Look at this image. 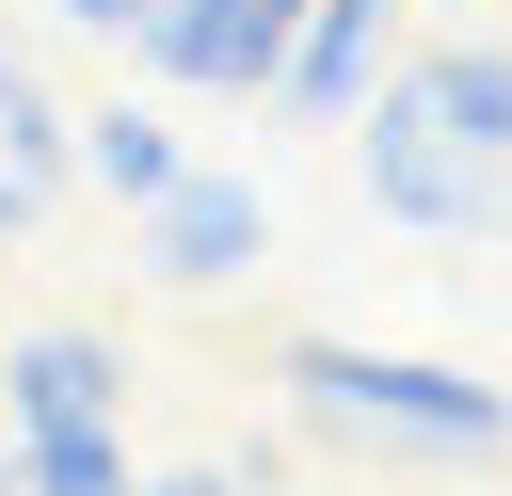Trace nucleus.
<instances>
[{
    "label": "nucleus",
    "mask_w": 512,
    "mask_h": 496,
    "mask_svg": "<svg viewBox=\"0 0 512 496\" xmlns=\"http://www.w3.org/2000/svg\"><path fill=\"white\" fill-rule=\"evenodd\" d=\"M80 176H96L112 208H144V192L176 176V128H160L144 96H112V112H80Z\"/></svg>",
    "instance_id": "6e6552de"
},
{
    "label": "nucleus",
    "mask_w": 512,
    "mask_h": 496,
    "mask_svg": "<svg viewBox=\"0 0 512 496\" xmlns=\"http://www.w3.org/2000/svg\"><path fill=\"white\" fill-rule=\"evenodd\" d=\"M128 224H144V272H160V288H240V272L272 256L256 176H208V160H176V176H160Z\"/></svg>",
    "instance_id": "20e7f679"
},
{
    "label": "nucleus",
    "mask_w": 512,
    "mask_h": 496,
    "mask_svg": "<svg viewBox=\"0 0 512 496\" xmlns=\"http://www.w3.org/2000/svg\"><path fill=\"white\" fill-rule=\"evenodd\" d=\"M128 496H240L224 464H176V480H128Z\"/></svg>",
    "instance_id": "9b49d317"
},
{
    "label": "nucleus",
    "mask_w": 512,
    "mask_h": 496,
    "mask_svg": "<svg viewBox=\"0 0 512 496\" xmlns=\"http://www.w3.org/2000/svg\"><path fill=\"white\" fill-rule=\"evenodd\" d=\"M128 416V352L96 320H32L0 336V432H112Z\"/></svg>",
    "instance_id": "39448f33"
},
{
    "label": "nucleus",
    "mask_w": 512,
    "mask_h": 496,
    "mask_svg": "<svg viewBox=\"0 0 512 496\" xmlns=\"http://www.w3.org/2000/svg\"><path fill=\"white\" fill-rule=\"evenodd\" d=\"M288 400L352 448H416V464H480L512 448V384H464L432 352H352V336H288Z\"/></svg>",
    "instance_id": "f03ea898"
},
{
    "label": "nucleus",
    "mask_w": 512,
    "mask_h": 496,
    "mask_svg": "<svg viewBox=\"0 0 512 496\" xmlns=\"http://www.w3.org/2000/svg\"><path fill=\"white\" fill-rule=\"evenodd\" d=\"M288 32H304V0H144L128 64L160 96H272L288 80Z\"/></svg>",
    "instance_id": "7ed1b4c3"
},
{
    "label": "nucleus",
    "mask_w": 512,
    "mask_h": 496,
    "mask_svg": "<svg viewBox=\"0 0 512 496\" xmlns=\"http://www.w3.org/2000/svg\"><path fill=\"white\" fill-rule=\"evenodd\" d=\"M64 176H80V112L0 48V240H32V224L64 208Z\"/></svg>",
    "instance_id": "423d86ee"
},
{
    "label": "nucleus",
    "mask_w": 512,
    "mask_h": 496,
    "mask_svg": "<svg viewBox=\"0 0 512 496\" xmlns=\"http://www.w3.org/2000/svg\"><path fill=\"white\" fill-rule=\"evenodd\" d=\"M384 32H400V0H304V32H288V112H336L352 128V96L384 80Z\"/></svg>",
    "instance_id": "0eeeda50"
},
{
    "label": "nucleus",
    "mask_w": 512,
    "mask_h": 496,
    "mask_svg": "<svg viewBox=\"0 0 512 496\" xmlns=\"http://www.w3.org/2000/svg\"><path fill=\"white\" fill-rule=\"evenodd\" d=\"M16 496H128V432H16Z\"/></svg>",
    "instance_id": "1a4fd4ad"
},
{
    "label": "nucleus",
    "mask_w": 512,
    "mask_h": 496,
    "mask_svg": "<svg viewBox=\"0 0 512 496\" xmlns=\"http://www.w3.org/2000/svg\"><path fill=\"white\" fill-rule=\"evenodd\" d=\"M496 240H512V192H496Z\"/></svg>",
    "instance_id": "ddd939ff"
},
{
    "label": "nucleus",
    "mask_w": 512,
    "mask_h": 496,
    "mask_svg": "<svg viewBox=\"0 0 512 496\" xmlns=\"http://www.w3.org/2000/svg\"><path fill=\"white\" fill-rule=\"evenodd\" d=\"M352 160H368V208H384V224L480 240L496 192H512V48L448 32V48L384 64V80L352 96Z\"/></svg>",
    "instance_id": "f257e3e1"
},
{
    "label": "nucleus",
    "mask_w": 512,
    "mask_h": 496,
    "mask_svg": "<svg viewBox=\"0 0 512 496\" xmlns=\"http://www.w3.org/2000/svg\"><path fill=\"white\" fill-rule=\"evenodd\" d=\"M64 32H144V0H48Z\"/></svg>",
    "instance_id": "9d476101"
},
{
    "label": "nucleus",
    "mask_w": 512,
    "mask_h": 496,
    "mask_svg": "<svg viewBox=\"0 0 512 496\" xmlns=\"http://www.w3.org/2000/svg\"><path fill=\"white\" fill-rule=\"evenodd\" d=\"M0 496H16V432H0Z\"/></svg>",
    "instance_id": "f8f14e48"
}]
</instances>
